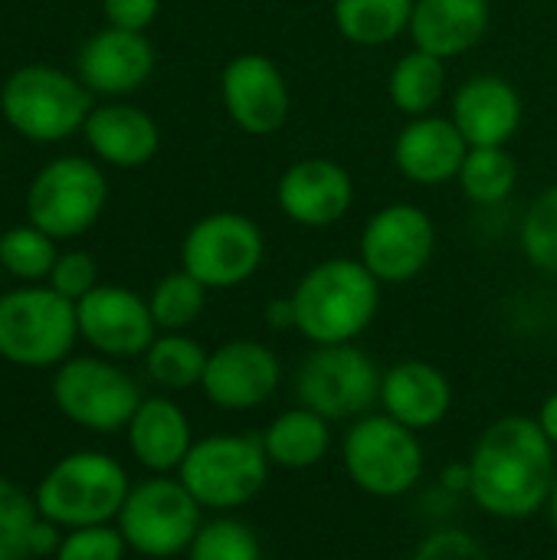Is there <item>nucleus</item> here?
Instances as JSON below:
<instances>
[{"instance_id": "nucleus-25", "label": "nucleus", "mask_w": 557, "mask_h": 560, "mask_svg": "<svg viewBox=\"0 0 557 560\" xmlns=\"http://www.w3.org/2000/svg\"><path fill=\"white\" fill-rule=\"evenodd\" d=\"M272 469L305 472L318 466L332 450V423L309 407H289L259 433Z\"/></svg>"}, {"instance_id": "nucleus-37", "label": "nucleus", "mask_w": 557, "mask_h": 560, "mask_svg": "<svg viewBox=\"0 0 557 560\" xmlns=\"http://www.w3.org/2000/svg\"><path fill=\"white\" fill-rule=\"evenodd\" d=\"M410 560H489L486 548L463 528H437L430 532Z\"/></svg>"}, {"instance_id": "nucleus-32", "label": "nucleus", "mask_w": 557, "mask_h": 560, "mask_svg": "<svg viewBox=\"0 0 557 560\" xmlns=\"http://www.w3.org/2000/svg\"><path fill=\"white\" fill-rule=\"evenodd\" d=\"M187 560H263V545L246 522L233 515H217L200 525L197 538L187 548Z\"/></svg>"}, {"instance_id": "nucleus-9", "label": "nucleus", "mask_w": 557, "mask_h": 560, "mask_svg": "<svg viewBox=\"0 0 557 560\" xmlns=\"http://www.w3.org/2000/svg\"><path fill=\"white\" fill-rule=\"evenodd\" d=\"M105 203L108 180L102 167L79 154L43 164L26 187V220L56 243L89 233Z\"/></svg>"}, {"instance_id": "nucleus-34", "label": "nucleus", "mask_w": 557, "mask_h": 560, "mask_svg": "<svg viewBox=\"0 0 557 560\" xmlns=\"http://www.w3.org/2000/svg\"><path fill=\"white\" fill-rule=\"evenodd\" d=\"M39 518L33 495L0 476V560H33L30 532Z\"/></svg>"}, {"instance_id": "nucleus-12", "label": "nucleus", "mask_w": 557, "mask_h": 560, "mask_svg": "<svg viewBox=\"0 0 557 560\" xmlns=\"http://www.w3.org/2000/svg\"><path fill=\"white\" fill-rule=\"evenodd\" d=\"M56 410L92 433H118L144 400L138 384L112 358H66L53 374Z\"/></svg>"}, {"instance_id": "nucleus-7", "label": "nucleus", "mask_w": 557, "mask_h": 560, "mask_svg": "<svg viewBox=\"0 0 557 560\" xmlns=\"http://www.w3.org/2000/svg\"><path fill=\"white\" fill-rule=\"evenodd\" d=\"M76 341V302L49 285H23L0 295V361L26 371L59 368Z\"/></svg>"}, {"instance_id": "nucleus-24", "label": "nucleus", "mask_w": 557, "mask_h": 560, "mask_svg": "<svg viewBox=\"0 0 557 560\" xmlns=\"http://www.w3.org/2000/svg\"><path fill=\"white\" fill-rule=\"evenodd\" d=\"M131 456L154 476H171L187 459L194 440L190 417L171 397H144L125 427Z\"/></svg>"}, {"instance_id": "nucleus-14", "label": "nucleus", "mask_w": 557, "mask_h": 560, "mask_svg": "<svg viewBox=\"0 0 557 560\" xmlns=\"http://www.w3.org/2000/svg\"><path fill=\"white\" fill-rule=\"evenodd\" d=\"M279 384H282L279 354L256 338H233L210 351L200 390L217 410L250 413L269 404Z\"/></svg>"}, {"instance_id": "nucleus-22", "label": "nucleus", "mask_w": 557, "mask_h": 560, "mask_svg": "<svg viewBox=\"0 0 557 560\" xmlns=\"http://www.w3.org/2000/svg\"><path fill=\"white\" fill-rule=\"evenodd\" d=\"M82 138L102 164L121 167V171L144 167L161 151L158 121L144 108L128 105V102L95 105L82 125Z\"/></svg>"}, {"instance_id": "nucleus-38", "label": "nucleus", "mask_w": 557, "mask_h": 560, "mask_svg": "<svg viewBox=\"0 0 557 560\" xmlns=\"http://www.w3.org/2000/svg\"><path fill=\"white\" fill-rule=\"evenodd\" d=\"M102 13L108 26L144 33L161 13V0H102Z\"/></svg>"}, {"instance_id": "nucleus-29", "label": "nucleus", "mask_w": 557, "mask_h": 560, "mask_svg": "<svg viewBox=\"0 0 557 560\" xmlns=\"http://www.w3.org/2000/svg\"><path fill=\"white\" fill-rule=\"evenodd\" d=\"M456 184L476 207L506 203L519 187V161L509 148H469Z\"/></svg>"}, {"instance_id": "nucleus-11", "label": "nucleus", "mask_w": 557, "mask_h": 560, "mask_svg": "<svg viewBox=\"0 0 557 560\" xmlns=\"http://www.w3.org/2000/svg\"><path fill=\"white\" fill-rule=\"evenodd\" d=\"M266 259V236L256 220L236 210L200 217L181 240V269L210 292L250 282Z\"/></svg>"}, {"instance_id": "nucleus-23", "label": "nucleus", "mask_w": 557, "mask_h": 560, "mask_svg": "<svg viewBox=\"0 0 557 560\" xmlns=\"http://www.w3.org/2000/svg\"><path fill=\"white\" fill-rule=\"evenodd\" d=\"M489 0H417L410 16V43L440 59H460L473 52L489 33Z\"/></svg>"}, {"instance_id": "nucleus-44", "label": "nucleus", "mask_w": 557, "mask_h": 560, "mask_svg": "<svg viewBox=\"0 0 557 560\" xmlns=\"http://www.w3.org/2000/svg\"><path fill=\"white\" fill-rule=\"evenodd\" d=\"M0 272H3V269H0Z\"/></svg>"}, {"instance_id": "nucleus-42", "label": "nucleus", "mask_w": 557, "mask_h": 560, "mask_svg": "<svg viewBox=\"0 0 557 560\" xmlns=\"http://www.w3.org/2000/svg\"><path fill=\"white\" fill-rule=\"evenodd\" d=\"M443 489L450 492H466L469 495V463H456L450 469H443Z\"/></svg>"}, {"instance_id": "nucleus-5", "label": "nucleus", "mask_w": 557, "mask_h": 560, "mask_svg": "<svg viewBox=\"0 0 557 560\" xmlns=\"http://www.w3.org/2000/svg\"><path fill=\"white\" fill-rule=\"evenodd\" d=\"M341 463L351 486L364 495L401 499L420 486L427 469V450L420 443V433L407 430L384 410H371L351 420L341 443Z\"/></svg>"}, {"instance_id": "nucleus-17", "label": "nucleus", "mask_w": 557, "mask_h": 560, "mask_svg": "<svg viewBox=\"0 0 557 560\" xmlns=\"http://www.w3.org/2000/svg\"><path fill=\"white\" fill-rule=\"evenodd\" d=\"M282 217L305 230H325L348 217L355 203V177L335 158H302L289 164L276 184Z\"/></svg>"}, {"instance_id": "nucleus-18", "label": "nucleus", "mask_w": 557, "mask_h": 560, "mask_svg": "<svg viewBox=\"0 0 557 560\" xmlns=\"http://www.w3.org/2000/svg\"><path fill=\"white\" fill-rule=\"evenodd\" d=\"M158 52L144 33L105 26L92 33L76 52V75L92 95L125 98L148 85L154 75Z\"/></svg>"}, {"instance_id": "nucleus-1", "label": "nucleus", "mask_w": 557, "mask_h": 560, "mask_svg": "<svg viewBox=\"0 0 557 560\" xmlns=\"http://www.w3.org/2000/svg\"><path fill=\"white\" fill-rule=\"evenodd\" d=\"M555 446L535 417L509 413L489 423L469 453V499L502 522H525L548 509L555 489Z\"/></svg>"}, {"instance_id": "nucleus-3", "label": "nucleus", "mask_w": 557, "mask_h": 560, "mask_svg": "<svg viewBox=\"0 0 557 560\" xmlns=\"http://www.w3.org/2000/svg\"><path fill=\"white\" fill-rule=\"evenodd\" d=\"M131 492L125 466L98 450L62 456L33 489L36 512L62 532L89 525H115Z\"/></svg>"}, {"instance_id": "nucleus-40", "label": "nucleus", "mask_w": 557, "mask_h": 560, "mask_svg": "<svg viewBox=\"0 0 557 560\" xmlns=\"http://www.w3.org/2000/svg\"><path fill=\"white\" fill-rule=\"evenodd\" d=\"M263 322H266L272 331H292V328H295V308H292V295H282V299H272V302H266V308H263Z\"/></svg>"}, {"instance_id": "nucleus-10", "label": "nucleus", "mask_w": 557, "mask_h": 560, "mask_svg": "<svg viewBox=\"0 0 557 560\" xmlns=\"http://www.w3.org/2000/svg\"><path fill=\"white\" fill-rule=\"evenodd\" d=\"M381 368L358 345H322L305 354L295 374V397L328 423H351L374 410Z\"/></svg>"}, {"instance_id": "nucleus-28", "label": "nucleus", "mask_w": 557, "mask_h": 560, "mask_svg": "<svg viewBox=\"0 0 557 560\" xmlns=\"http://www.w3.org/2000/svg\"><path fill=\"white\" fill-rule=\"evenodd\" d=\"M207 358H210V351L187 331H161L151 341V348L144 351V368H148V377L161 390L177 394V390L200 387Z\"/></svg>"}, {"instance_id": "nucleus-2", "label": "nucleus", "mask_w": 557, "mask_h": 560, "mask_svg": "<svg viewBox=\"0 0 557 560\" xmlns=\"http://www.w3.org/2000/svg\"><path fill=\"white\" fill-rule=\"evenodd\" d=\"M295 331L312 345H355L378 318L381 282L361 259L332 256L315 262L292 289Z\"/></svg>"}, {"instance_id": "nucleus-41", "label": "nucleus", "mask_w": 557, "mask_h": 560, "mask_svg": "<svg viewBox=\"0 0 557 560\" xmlns=\"http://www.w3.org/2000/svg\"><path fill=\"white\" fill-rule=\"evenodd\" d=\"M535 420H538L542 433L548 436V443L557 450V390L542 400V407H538V417H535Z\"/></svg>"}, {"instance_id": "nucleus-16", "label": "nucleus", "mask_w": 557, "mask_h": 560, "mask_svg": "<svg viewBox=\"0 0 557 560\" xmlns=\"http://www.w3.org/2000/svg\"><path fill=\"white\" fill-rule=\"evenodd\" d=\"M79 318V338L102 358L125 361V358H144L151 341L161 335L148 299L125 285H95L85 299L76 302Z\"/></svg>"}, {"instance_id": "nucleus-39", "label": "nucleus", "mask_w": 557, "mask_h": 560, "mask_svg": "<svg viewBox=\"0 0 557 560\" xmlns=\"http://www.w3.org/2000/svg\"><path fill=\"white\" fill-rule=\"evenodd\" d=\"M59 545H62V528L56 522H49V518L39 515L33 522V532H30V551H33V558H56Z\"/></svg>"}, {"instance_id": "nucleus-15", "label": "nucleus", "mask_w": 557, "mask_h": 560, "mask_svg": "<svg viewBox=\"0 0 557 560\" xmlns=\"http://www.w3.org/2000/svg\"><path fill=\"white\" fill-rule=\"evenodd\" d=\"M220 98L230 121L253 138L282 131L292 115L289 82L282 69L263 52H240L223 66Z\"/></svg>"}, {"instance_id": "nucleus-31", "label": "nucleus", "mask_w": 557, "mask_h": 560, "mask_svg": "<svg viewBox=\"0 0 557 560\" xmlns=\"http://www.w3.org/2000/svg\"><path fill=\"white\" fill-rule=\"evenodd\" d=\"M207 292L210 289L184 269L158 279L151 295H148V308H151L158 331H187L204 315Z\"/></svg>"}, {"instance_id": "nucleus-33", "label": "nucleus", "mask_w": 557, "mask_h": 560, "mask_svg": "<svg viewBox=\"0 0 557 560\" xmlns=\"http://www.w3.org/2000/svg\"><path fill=\"white\" fill-rule=\"evenodd\" d=\"M519 243L525 259L538 269L557 276V184L545 187L525 210L519 226Z\"/></svg>"}, {"instance_id": "nucleus-6", "label": "nucleus", "mask_w": 557, "mask_h": 560, "mask_svg": "<svg viewBox=\"0 0 557 560\" xmlns=\"http://www.w3.org/2000/svg\"><path fill=\"white\" fill-rule=\"evenodd\" d=\"M269 469L259 433H213L190 446L177 479L204 512H236L266 489Z\"/></svg>"}, {"instance_id": "nucleus-43", "label": "nucleus", "mask_w": 557, "mask_h": 560, "mask_svg": "<svg viewBox=\"0 0 557 560\" xmlns=\"http://www.w3.org/2000/svg\"><path fill=\"white\" fill-rule=\"evenodd\" d=\"M548 518H552V525H555V532H557V479H555V489H552V499H548Z\"/></svg>"}, {"instance_id": "nucleus-8", "label": "nucleus", "mask_w": 557, "mask_h": 560, "mask_svg": "<svg viewBox=\"0 0 557 560\" xmlns=\"http://www.w3.org/2000/svg\"><path fill=\"white\" fill-rule=\"evenodd\" d=\"M115 525L128 551L151 560H174L187 555L190 541L197 538L204 509L181 479L151 476L131 486Z\"/></svg>"}, {"instance_id": "nucleus-13", "label": "nucleus", "mask_w": 557, "mask_h": 560, "mask_svg": "<svg viewBox=\"0 0 557 560\" xmlns=\"http://www.w3.org/2000/svg\"><path fill=\"white\" fill-rule=\"evenodd\" d=\"M437 253V226L417 203H387L361 230L358 259L381 285L414 282Z\"/></svg>"}, {"instance_id": "nucleus-27", "label": "nucleus", "mask_w": 557, "mask_h": 560, "mask_svg": "<svg viewBox=\"0 0 557 560\" xmlns=\"http://www.w3.org/2000/svg\"><path fill=\"white\" fill-rule=\"evenodd\" d=\"M417 0H335V30L355 46H387L410 30Z\"/></svg>"}, {"instance_id": "nucleus-4", "label": "nucleus", "mask_w": 557, "mask_h": 560, "mask_svg": "<svg viewBox=\"0 0 557 560\" xmlns=\"http://www.w3.org/2000/svg\"><path fill=\"white\" fill-rule=\"evenodd\" d=\"M92 92L79 75L59 66H20L0 85L3 121L33 144H59L82 131L92 112Z\"/></svg>"}, {"instance_id": "nucleus-21", "label": "nucleus", "mask_w": 557, "mask_h": 560, "mask_svg": "<svg viewBox=\"0 0 557 560\" xmlns=\"http://www.w3.org/2000/svg\"><path fill=\"white\" fill-rule=\"evenodd\" d=\"M381 410L404 423L414 433H427L440 427L453 410V384L450 377L420 358H407L391 364L381 374Z\"/></svg>"}, {"instance_id": "nucleus-36", "label": "nucleus", "mask_w": 557, "mask_h": 560, "mask_svg": "<svg viewBox=\"0 0 557 560\" xmlns=\"http://www.w3.org/2000/svg\"><path fill=\"white\" fill-rule=\"evenodd\" d=\"M46 285H49L53 292H59L62 299H69V302L85 299V295L98 285V262H95V256L85 253V249L59 253V259H56V266H53Z\"/></svg>"}, {"instance_id": "nucleus-20", "label": "nucleus", "mask_w": 557, "mask_h": 560, "mask_svg": "<svg viewBox=\"0 0 557 560\" xmlns=\"http://www.w3.org/2000/svg\"><path fill=\"white\" fill-rule=\"evenodd\" d=\"M469 141L450 115H420L394 138V167L420 187H443L460 177Z\"/></svg>"}, {"instance_id": "nucleus-30", "label": "nucleus", "mask_w": 557, "mask_h": 560, "mask_svg": "<svg viewBox=\"0 0 557 560\" xmlns=\"http://www.w3.org/2000/svg\"><path fill=\"white\" fill-rule=\"evenodd\" d=\"M56 259H59L56 240L46 236L30 220L0 233V269L26 285H39L43 279H49Z\"/></svg>"}, {"instance_id": "nucleus-26", "label": "nucleus", "mask_w": 557, "mask_h": 560, "mask_svg": "<svg viewBox=\"0 0 557 560\" xmlns=\"http://www.w3.org/2000/svg\"><path fill=\"white\" fill-rule=\"evenodd\" d=\"M446 89H450L446 59L430 56L423 49L404 52L387 72V98L407 118L433 115L446 98Z\"/></svg>"}, {"instance_id": "nucleus-35", "label": "nucleus", "mask_w": 557, "mask_h": 560, "mask_svg": "<svg viewBox=\"0 0 557 560\" xmlns=\"http://www.w3.org/2000/svg\"><path fill=\"white\" fill-rule=\"evenodd\" d=\"M128 545L118 525H89L62 535V545L53 560H125Z\"/></svg>"}, {"instance_id": "nucleus-19", "label": "nucleus", "mask_w": 557, "mask_h": 560, "mask_svg": "<svg viewBox=\"0 0 557 560\" xmlns=\"http://www.w3.org/2000/svg\"><path fill=\"white\" fill-rule=\"evenodd\" d=\"M450 118L469 141V148H509L525 118L522 92L496 72L466 79L450 102Z\"/></svg>"}]
</instances>
